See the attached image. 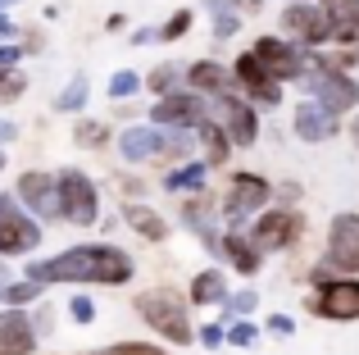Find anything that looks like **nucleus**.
Returning a JSON list of instances; mask_svg holds the SVG:
<instances>
[{
	"label": "nucleus",
	"mask_w": 359,
	"mask_h": 355,
	"mask_svg": "<svg viewBox=\"0 0 359 355\" xmlns=\"http://www.w3.org/2000/svg\"><path fill=\"white\" fill-rule=\"evenodd\" d=\"M32 283H128L132 260L118 246H69L50 260H32L27 264Z\"/></svg>",
	"instance_id": "nucleus-1"
},
{
	"label": "nucleus",
	"mask_w": 359,
	"mask_h": 355,
	"mask_svg": "<svg viewBox=\"0 0 359 355\" xmlns=\"http://www.w3.org/2000/svg\"><path fill=\"white\" fill-rule=\"evenodd\" d=\"M141 319L155 333H164L168 342H191V319H187V301L173 287H159V292H141L137 296Z\"/></svg>",
	"instance_id": "nucleus-2"
},
{
	"label": "nucleus",
	"mask_w": 359,
	"mask_h": 355,
	"mask_svg": "<svg viewBox=\"0 0 359 355\" xmlns=\"http://www.w3.org/2000/svg\"><path fill=\"white\" fill-rule=\"evenodd\" d=\"M41 246V223H32L23 210H18L14 196L0 192V255H23V250Z\"/></svg>",
	"instance_id": "nucleus-3"
},
{
	"label": "nucleus",
	"mask_w": 359,
	"mask_h": 355,
	"mask_svg": "<svg viewBox=\"0 0 359 355\" xmlns=\"http://www.w3.org/2000/svg\"><path fill=\"white\" fill-rule=\"evenodd\" d=\"M60 205H64V219L69 223H96V214H100L96 182L82 169H64L60 173Z\"/></svg>",
	"instance_id": "nucleus-4"
},
{
	"label": "nucleus",
	"mask_w": 359,
	"mask_h": 355,
	"mask_svg": "<svg viewBox=\"0 0 359 355\" xmlns=\"http://www.w3.org/2000/svg\"><path fill=\"white\" fill-rule=\"evenodd\" d=\"M300 232H305V219H300L296 210H269V214H259V219H255L250 241L259 250H282V246H291Z\"/></svg>",
	"instance_id": "nucleus-5"
},
{
	"label": "nucleus",
	"mask_w": 359,
	"mask_h": 355,
	"mask_svg": "<svg viewBox=\"0 0 359 355\" xmlns=\"http://www.w3.org/2000/svg\"><path fill=\"white\" fill-rule=\"evenodd\" d=\"M314 314L323 319H337V323H351L359 319V278H341V283H323L314 292Z\"/></svg>",
	"instance_id": "nucleus-6"
},
{
	"label": "nucleus",
	"mask_w": 359,
	"mask_h": 355,
	"mask_svg": "<svg viewBox=\"0 0 359 355\" xmlns=\"http://www.w3.org/2000/svg\"><path fill=\"white\" fill-rule=\"evenodd\" d=\"M264 201H269V182H264L259 173H237V178H232L228 201H223V219L237 228V223H245L250 214H259Z\"/></svg>",
	"instance_id": "nucleus-7"
},
{
	"label": "nucleus",
	"mask_w": 359,
	"mask_h": 355,
	"mask_svg": "<svg viewBox=\"0 0 359 355\" xmlns=\"http://www.w3.org/2000/svg\"><path fill=\"white\" fill-rule=\"evenodd\" d=\"M327 264L359 274V214H337L327 228Z\"/></svg>",
	"instance_id": "nucleus-8"
},
{
	"label": "nucleus",
	"mask_w": 359,
	"mask_h": 355,
	"mask_svg": "<svg viewBox=\"0 0 359 355\" xmlns=\"http://www.w3.org/2000/svg\"><path fill=\"white\" fill-rule=\"evenodd\" d=\"M150 123L159 128H201L205 123V100L196 91H173L159 105H150Z\"/></svg>",
	"instance_id": "nucleus-9"
},
{
	"label": "nucleus",
	"mask_w": 359,
	"mask_h": 355,
	"mask_svg": "<svg viewBox=\"0 0 359 355\" xmlns=\"http://www.w3.org/2000/svg\"><path fill=\"white\" fill-rule=\"evenodd\" d=\"M255 55H259V64H264V69H269L278 82L305 78V55H300L296 46H287L282 36H259V41H255Z\"/></svg>",
	"instance_id": "nucleus-10"
},
{
	"label": "nucleus",
	"mask_w": 359,
	"mask_h": 355,
	"mask_svg": "<svg viewBox=\"0 0 359 355\" xmlns=\"http://www.w3.org/2000/svg\"><path fill=\"white\" fill-rule=\"evenodd\" d=\"M232 69H237V82H241V87H245V91H250V96H255V100H259V105H264V109H273V105H282V82H278V78H273V73H269V69H264V64H259V55H255V51H245V55H241V60H237V64H232Z\"/></svg>",
	"instance_id": "nucleus-11"
},
{
	"label": "nucleus",
	"mask_w": 359,
	"mask_h": 355,
	"mask_svg": "<svg viewBox=\"0 0 359 355\" xmlns=\"http://www.w3.org/2000/svg\"><path fill=\"white\" fill-rule=\"evenodd\" d=\"M282 27H287L300 46H323V41H332L327 14H323V9H314V5H287V9H282Z\"/></svg>",
	"instance_id": "nucleus-12"
},
{
	"label": "nucleus",
	"mask_w": 359,
	"mask_h": 355,
	"mask_svg": "<svg viewBox=\"0 0 359 355\" xmlns=\"http://www.w3.org/2000/svg\"><path fill=\"white\" fill-rule=\"evenodd\" d=\"M18 196H23V205L32 214H41V219H55V214H64L60 205V178H46V173H23L18 178Z\"/></svg>",
	"instance_id": "nucleus-13"
},
{
	"label": "nucleus",
	"mask_w": 359,
	"mask_h": 355,
	"mask_svg": "<svg viewBox=\"0 0 359 355\" xmlns=\"http://www.w3.org/2000/svg\"><path fill=\"white\" fill-rule=\"evenodd\" d=\"M36 347V319H27L23 310L0 314V355H32Z\"/></svg>",
	"instance_id": "nucleus-14"
},
{
	"label": "nucleus",
	"mask_w": 359,
	"mask_h": 355,
	"mask_svg": "<svg viewBox=\"0 0 359 355\" xmlns=\"http://www.w3.org/2000/svg\"><path fill=\"white\" fill-rule=\"evenodd\" d=\"M164 142H168V133H159V128H128V133L118 137V155L128 164H146V160H159L164 155Z\"/></svg>",
	"instance_id": "nucleus-15"
},
{
	"label": "nucleus",
	"mask_w": 359,
	"mask_h": 355,
	"mask_svg": "<svg viewBox=\"0 0 359 355\" xmlns=\"http://www.w3.org/2000/svg\"><path fill=\"white\" fill-rule=\"evenodd\" d=\"M219 119L228 123L232 146H255V105H245V100H237V96L223 91V96H219Z\"/></svg>",
	"instance_id": "nucleus-16"
},
{
	"label": "nucleus",
	"mask_w": 359,
	"mask_h": 355,
	"mask_svg": "<svg viewBox=\"0 0 359 355\" xmlns=\"http://www.w3.org/2000/svg\"><path fill=\"white\" fill-rule=\"evenodd\" d=\"M332 133H337V114H327L318 100L296 105V137L300 142H327Z\"/></svg>",
	"instance_id": "nucleus-17"
},
{
	"label": "nucleus",
	"mask_w": 359,
	"mask_h": 355,
	"mask_svg": "<svg viewBox=\"0 0 359 355\" xmlns=\"http://www.w3.org/2000/svg\"><path fill=\"white\" fill-rule=\"evenodd\" d=\"M318 9L327 14L332 41H346V46H355V41H359V0H323Z\"/></svg>",
	"instance_id": "nucleus-18"
},
{
	"label": "nucleus",
	"mask_w": 359,
	"mask_h": 355,
	"mask_svg": "<svg viewBox=\"0 0 359 355\" xmlns=\"http://www.w3.org/2000/svg\"><path fill=\"white\" fill-rule=\"evenodd\" d=\"M228 283H223L219 269H205V274L191 278V305H228Z\"/></svg>",
	"instance_id": "nucleus-19"
},
{
	"label": "nucleus",
	"mask_w": 359,
	"mask_h": 355,
	"mask_svg": "<svg viewBox=\"0 0 359 355\" xmlns=\"http://www.w3.org/2000/svg\"><path fill=\"white\" fill-rule=\"evenodd\" d=\"M187 82H191L196 91H214V96H223V91H228V69L214 64V60H201V64L187 69Z\"/></svg>",
	"instance_id": "nucleus-20"
},
{
	"label": "nucleus",
	"mask_w": 359,
	"mask_h": 355,
	"mask_svg": "<svg viewBox=\"0 0 359 355\" xmlns=\"http://www.w3.org/2000/svg\"><path fill=\"white\" fill-rule=\"evenodd\" d=\"M223 255H228L232 269L245 274V278L259 269V246H255V241H245V237H237V232H228V237H223Z\"/></svg>",
	"instance_id": "nucleus-21"
},
{
	"label": "nucleus",
	"mask_w": 359,
	"mask_h": 355,
	"mask_svg": "<svg viewBox=\"0 0 359 355\" xmlns=\"http://www.w3.org/2000/svg\"><path fill=\"white\" fill-rule=\"evenodd\" d=\"M164 187H168V192H177V196H182V192H201V187H205V164L201 160H187L182 169H173V173L164 178Z\"/></svg>",
	"instance_id": "nucleus-22"
},
{
	"label": "nucleus",
	"mask_w": 359,
	"mask_h": 355,
	"mask_svg": "<svg viewBox=\"0 0 359 355\" xmlns=\"http://www.w3.org/2000/svg\"><path fill=\"white\" fill-rule=\"evenodd\" d=\"M87 96H91V82H87V73H78V78L55 96V109H60V114H78V109L87 105Z\"/></svg>",
	"instance_id": "nucleus-23"
},
{
	"label": "nucleus",
	"mask_w": 359,
	"mask_h": 355,
	"mask_svg": "<svg viewBox=\"0 0 359 355\" xmlns=\"http://www.w3.org/2000/svg\"><path fill=\"white\" fill-rule=\"evenodd\" d=\"M196 133H201V142L210 146V160H214V164H223V160H228L232 137H228V128H223V123H210V119H205V123L196 128Z\"/></svg>",
	"instance_id": "nucleus-24"
},
{
	"label": "nucleus",
	"mask_w": 359,
	"mask_h": 355,
	"mask_svg": "<svg viewBox=\"0 0 359 355\" xmlns=\"http://www.w3.org/2000/svg\"><path fill=\"white\" fill-rule=\"evenodd\" d=\"M128 223L141 232V237H150V241H159V237L168 232V223L159 219L155 210H146V205H128Z\"/></svg>",
	"instance_id": "nucleus-25"
},
{
	"label": "nucleus",
	"mask_w": 359,
	"mask_h": 355,
	"mask_svg": "<svg viewBox=\"0 0 359 355\" xmlns=\"http://www.w3.org/2000/svg\"><path fill=\"white\" fill-rule=\"evenodd\" d=\"M137 91H141V78H137V73L123 69V73L109 78V100H128V96H137Z\"/></svg>",
	"instance_id": "nucleus-26"
},
{
	"label": "nucleus",
	"mask_w": 359,
	"mask_h": 355,
	"mask_svg": "<svg viewBox=\"0 0 359 355\" xmlns=\"http://www.w3.org/2000/svg\"><path fill=\"white\" fill-rule=\"evenodd\" d=\"M73 142H78V146H105V142H109V128L96 123V119H87V123H78Z\"/></svg>",
	"instance_id": "nucleus-27"
},
{
	"label": "nucleus",
	"mask_w": 359,
	"mask_h": 355,
	"mask_svg": "<svg viewBox=\"0 0 359 355\" xmlns=\"http://www.w3.org/2000/svg\"><path fill=\"white\" fill-rule=\"evenodd\" d=\"M173 87H177V64H159V69L150 73V91H155V96H173Z\"/></svg>",
	"instance_id": "nucleus-28"
},
{
	"label": "nucleus",
	"mask_w": 359,
	"mask_h": 355,
	"mask_svg": "<svg viewBox=\"0 0 359 355\" xmlns=\"http://www.w3.org/2000/svg\"><path fill=\"white\" fill-rule=\"evenodd\" d=\"M191 23H196V14H191V9H177V14L168 18L164 27H159V36H164V41H177V36H187V32H191Z\"/></svg>",
	"instance_id": "nucleus-29"
},
{
	"label": "nucleus",
	"mask_w": 359,
	"mask_h": 355,
	"mask_svg": "<svg viewBox=\"0 0 359 355\" xmlns=\"http://www.w3.org/2000/svg\"><path fill=\"white\" fill-rule=\"evenodd\" d=\"M36 292H41V287H36L32 278H23V283H9L5 287V301L9 305H27V301H36Z\"/></svg>",
	"instance_id": "nucleus-30"
},
{
	"label": "nucleus",
	"mask_w": 359,
	"mask_h": 355,
	"mask_svg": "<svg viewBox=\"0 0 359 355\" xmlns=\"http://www.w3.org/2000/svg\"><path fill=\"white\" fill-rule=\"evenodd\" d=\"M100 355H164L159 347H146V342H118V347L100 351Z\"/></svg>",
	"instance_id": "nucleus-31"
},
{
	"label": "nucleus",
	"mask_w": 359,
	"mask_h": 355,
	"mask_svg": "<svg viewBox=\"0 0 359 355\" xmlns=\"http://www.w3.org/2000/svg\"><path fill=\"white\" fill-rule=\"evenodd\" d=\"M69 314H73L78 323H91V319H96V305H91L87 296H73V301H69Z\"/></svg>",
	"instance_id": "nucleus-32"
},
{
	"label": "nucleus",
	"mask_w": 359,
	"mask_h": 355,
	"mask_svg": "<svg viewBox=\"0 0 359 355\" xmlns=\"http://www.w3.org/2000/svg\"><path fill=\"white\" fill-rule=\"evenodd\" d=\"M228 342H232V347H250V342H255V323H232V328H228Z\"/></svg>",
	"instance_id": "nucleus-33"
},
{
	"label": "nucleus",
	"mask_w": 359,
	"mask_h": 355,
	"mask_svg": "<svg viewBox=\"0 0 359 355\" xmlns=\"http://www.w3.org/2000/svg\"><path fill=\"white\" fill-rule=\"evenodd\" d=\"M23 96V78L18 73H0V100H14Z\"/></svg>",
	"instance_id": "nucleus-34"
},
{
	"label": "nucleus",
	"mask_w": 359,
	"mask_h": 355,
	"mask_svg": "<svg viewBox=\"0 0 359 355\" xmlns=\"http://www.w3.org/2000/svg\"><path fill=\"white\" fill-rule=\"evenodd\" d=\"M18 60H23V51H18V46H9V41L0 46V73H9V69H14Z\"/></svg>",
	"instance_id": "nucleus-35"
},
{
	"label": "nucleus",
	"mask_w": 359,
	"mask_h": 355,
	"mask_svg": "<svg viewBox=\"0 0 359 355\" xmlns=\"http://www.w3.org/2000/svg\"><path fill=\"white\" fill-rule=\"evenodd\" d=\"M228 310H232V314H245V310H255V292H237V296L228 301Z\"/></svg>",
	"instance_id": "nucleus-36"
},
{
	"label": "nucleus",
	"mask_w": 359,
	"mask_h": 355,
	"mask_svg": "<svg viewBox=\"0 0 359 355\" xmlns=\"http://www.w3.org/2000/svg\"><path fill=\"white\" fill-rule=\"evenodd\" d=\"M146 41H164L159 27H141V32H132V46H146Z\"/></svg>",
	"instance_id": "nucleus-37"
},
{
	"label": "nucleus",
	"mask_w": 359,
	"mask_h": 355,
	"mask_svg": "<svg viewBox=\"0 0 359 355\" xmlns=\"http://www.w3.org/2000/svg\"><path fill=\"white\" fill-rule=\"evenodd\" d=\"M269 328H273V333H278V337H287V333H291V328H296V323H291V319H287V314H273V319H269Z\"/></svg>",
	"instance_id": "nucleus-38"
},
{
	"label": "nucleus",
	"mask_w": 359,
	"mask_h": 355,
	"mask_svg": "<svg viewBox=\"0 0 359 355\" xmlns=\"http://www.w3.org/2000/svg\"><path fill=\"white\" fill-rule=\"evenodd\" d=\"M201 342H205V347H223V328H219V323H210V328L201 333Z\"/></svg>",
	"instance_id": "nucleus-39"
},
{
	"label": "nucleus",
	"mask_w": 359,
	"mask_h": 355,
	"mask_svg": "<svg viewBox=\"0 0 359 355\" xmlns=\"http://www.w3.org/2000/svg\"><path fill=\"white\" fill-rule=\"evenodd\" d=\"M232 9L237 14H255V9H264V0H232Z\"/></svg>",
	"instance_id": "nucleus-40"
},
{
	"label": "nucleus",
	"mask_w": 359,
	"mask_h": 355,
	"mask_svg": "<svg viewBox=\"0 0 359 355\" xmlns=\"http://www.w3.org/2000/svg\"><path fill=\"white\" fill-rule=\"evenodd\" d=\"M14 137H18V128L9 123V119H0V146H5V142H14Z\"/></svg>",
	"instance_id": "nucleus-41"
},
{
	"label": "nucleus",
	"mask_w": 359,
	"mask_h": 355,
	"mask_svg": "<svg viewBox=\"0 0 359 355\" xmlns=\"http://www.w3.org/2000/svg\"><path fill=\"white\" fill-rule=\"evenodd\" d=\"M14 32H18V27H14V23H9V18H5V14H0V46H5V41H9V36H14Z\"/></svg>",
	"instance_id": "nucleus-42"
},
{
	"label": "nucleus",
	"mask_w": 359,
	"mask_h": 355,
	"mask_svg": "<svg viewBox=\"0 0 359 355\" xmlns=\"http://www.w3.org/2000/svg\"><path fill=\"white\" fill-rule=\"evenodd\" d=\"M5 287H9V269H5V260H0V296H5Z\"/></svg>",
	"instance_id": "nucleus-43"
},
{
	"label": "nucleus",
	"mask_w": 359,
	"mask_h": 355,
	"mask_svg": "<svg viewBox=\"0 0 359 355\" xmlns=\"http://www.w3.org/2000/svg\"><path fill=\"white\" fill-rule=\"evenodd\" d=\"M351 137H355V146H359V114L351 119Z\"/></svg>",
	"instance_id": "nucleus-44"
},
{
	"label": "nucleus",
	"mask_w": 359,
	"mask_h": 355,
	"mask_svg": "<svg viewBox=\"0 0 359 355\" xmlns=\"http://www.w3.org/2000/svg\"><path fill=\"white\" fill-rule=\"evenodd\" d=\"M0 169H5V151H0Z\"/></svg>",
	"instance_id": "nucleus-45"
},
{
	"label": "nucleus",
	"mask_w": 359,
	"mask_h": 355,
	"mask_svg": "<svg viewBox=\"0 0 359 355\" xmlns=\"http://www.w3.org/2000/svg\"><path fill=\"white\" fill-rule=\"evenodd\" d=\"M5 5H18V0H5Z\"/></svg>",
	"instance_id": "nucleus-46"
},
{
	"label": "nucleus",
	"mask_w": 359,
	"mask_h": 355,
	"mask_svg": "<svg viewBox=\"0 0 359 355\" xmlns=\"http://www.w3.org/2000/svg\"><path fill=\"white\" fill-rule=\"evenodd\" d=\"M0 9H5V0H0Z\"/></svg>",
	"instance_id": "nucleus-47"
}]
</instances>
